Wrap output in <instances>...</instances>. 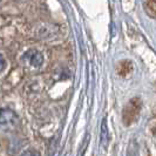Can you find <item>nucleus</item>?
Listing matches in <instances>:
<instances>
[{
    "mask_svg": "<svg viewBox=\"0 0 156 156\" xmlns=\"http://www.w3.org/2000/svg\"><path fill=\"white\" fill-rule=\"evenodd\" d=\"M23 58H25V60L30 63L31 66L35 67V68L40 67L42 65V62H44V56L37 49H30V51H27L25 53V55H23Z\"/></svg>",
    "mask_w": 156,
    "mask_h": 156,
    "instance_id": "3",
    "label": "nucleus"
},
{
    "mask_svg": "<svg viewBox=\"0 0 156 156\" xmlns=\"http://www.w3.org/2000/svg\"><path fill=\"white\" fill-rule=\"evenodd\" d=\"M127 156H136V154H135V151H134L133 149L130 148L128 150V153H127Z\"/></svg>",
    "mask_w": 156,
    "mask_h": 156,
    "instance_id": "9",
    "label": "nucleus"
},
{
    "mask_svg": "<svg viewBox=\"0 0 156 156\" xmlns=\"http://www.w3.org/2000/svg\"><path fill=\"white\" fill-rule=\"evenodd\" d=\"M6 68V60L4 59V56L0 54V72H2V70Z\"/></svg>",
    "mask_w": 156,
    "mask_h": 156,
    "instance_id": "7",
    "label": "nucleus"
},
{
    "mask_svg": "<svg viewBox=\"0 0 156 156\" xmlns=\"http://www.w3.org/2000/svg\"><path fill=\"white\" fill-rule=\"evenodd\" d=\"M21 156H39V154L35 153V151H33V150H27V151H25Z\"/></svg>",
    "mask_w": 156,
    "mask_h": 156,
    "instance_id": "8",
    "label": "nucleus"
},
{
    "mask_svg": "<svg viewBox=\"0 0 156 156\" xmlns=\"http://www.w3.org/2000/svg\"><path fill=\"white\" fill-rule=\"evenodd\" d=\"M142 108V101L140 98H133L128 102L122 112V120L126 126H130L137 120Z\"/></svg>",
    "mask_w": 156,
    "mask_h": 156,
    "instance_id": "1",
    "label": "nucleus"
},
{
    "mask_svg": "<svg viewBox=\"0 0 156 156\" xmlns=\"http://www.w3.org/2000/svg\"><path fill=\"white\" fill-rule=\"evenodd\" d=\"M100 142L103 148L108 147L109 143V130H108V125H107V119L103 117L101 122V129H100Z\"/></svg>",
    "mask_w": 156,
    "mask_h": 156,
    "instance_id": "4",
    "label": "nucleus"
},
{
    "mask_svg": "<svg viewBox=\"0 0 156 156\" xmlns=\"http://www.w3.org/2000/svg\"><path fill=\"white\" fill-rule=\"evenodd\" d=\"M144 8L149 16L156 18V0H147L144 4Z\"/></svg>",
    "mask_w": 156,
    "mask_h": 156,
    "instance_id": "6",
    "label": "nucleus"
},
{
    "mask_svg": "<svg viewBox=\"0 0 156 156\" xmlns=\"http://www.w3.org/2000/svg\"><path fill=\"white\" fill-rule=\"evenodd\" d=\"M18 116L9 109H0V126L2 128H14L18 125Z\"/></svg>",
    "mask_w": 156,
    "mask_h": 156,
    "instance_id": "2",
    "label": "nucleus"
},
{
    "mask_svg": "<svg viewBox=\"0 0 156 156\" xmlns=\"http://www.w3.org/2000/svg\"><path fill=\"white\" fill-rule=\"evenodd\" d=\"M122 70H125L123 72V74H122V76H126V75H128L132 70H133V65L130 61H122V62L119 63V66H117V73L119 74H121L122 73Z\"/></svg>",
    "mask_w": 156,
    "mask_h": 156,
    "instance_id": "5",
    "label": "nucleus"
}]
</instances>
